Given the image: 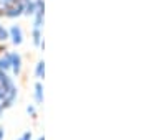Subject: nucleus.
<instances>
[{"label":"nucleus","instance_id":"1","mask_svg":"<svg viewBox=\"0 0 149 140\" xmlns=\"http://www.w3.org/2000/svg\"><path fill=\"white\" fill-rule=\"evenodd\" d=\"M8 59H10V73L13 76H20L22 68H23V61H22L20 53H17V51H8Z\"/></svg>","mask_w":149,"mask_h":140},{"label":"nucleus","instance_id":"2","mask_svg":"<svg viewBox=\"0 0 149 140\" xmlns=\"http://www.w3.org/2000/svg\"><path fill=\"white\" fill-rule=\"evenodd\" d=\"M8 40L12 41L13 46H20L23 43V30L20 25H13L8 28Z\"/></svg>","mask_w":149,"mask_h":140},{"label":"nucleus","instance_id":"3","mask_svg":"<svg viewBox=\"0 0 149 140\" xmlns=\"http://www.w3.org/2000/svg\"><path fill=\"white\" fill-rule=\"evenodd\" d=\"M33 99H35V104H43V84L40 81L35 82L33 86Z\"/></svg>","mask_w":149,"mask_h":140},{"label":"nucleus","instance_id":"4","mask_svg":"<svg viewBox=\"0 0 149 140\" xmlns=\"http://www.w3.org/2000/svg\"><path fill=\"white\" fill-rule=\"evenodd\" d=\"M32 38H33V45L35 46H38V48H42L43 49V46H45V43H43V35H42V30H35L33 28L32 30Z\"/></svg>","mask_w":149,"mask_h":140},{"label":"nucleus","instance_id":"5","mask_svg":"<svg viewBox=\"0 0 149 140\" xmlns=\"http://www.w3.org/2000/svg\"><path fill=\"white\" fill-rule=\"evenodd\" d=\"M35 76H37V79H43L45 78V61L40 59L35 66Z\"/></svg>","mask_w":149,"mask_h":140},{"label":"nucleus","instance_id":"6","mask_svg":"<svg viewBox=\"0 0 149 140\" xmlns=\"http://www.w3.org/2000/svg\"><path fill=\"white\" fill-rule=\"evenodd\" d=\"M18 2H20V0H0V13L5 12L7 8H10L12 5L18 3Z\"/></svg>","mask_w":149,"mask_h":140},{"label":"nucleus","instance_id":"7","mask_svg":"<svg viewBox=\"0 0 149 140\" xmlns=\"http://www.w3.org/2000/svg\"><path fill=\"white\" fill-rule=\"evenodd\" d=\"M8 40V28H5L0 23V45H3Z\"/></svg>","mask_w":149,"mask_h":140},{"label":"nucleus","instance_id":"8","mask_svg":"<svg viewBox=\"0 0 149 140\" xmlns=\"http://www.w3.org/2000/svg\"><path fill=\"white\" fill-rule=\"evenodd\" d=\"M27 114H28L32 119H37V107H35V104H30V106H27Z\"/></svg>","mask_w":149,"mask_h":140},{"label":"nucleus","instance_id":"9","mask_svg":"<svg viewBox=\"0 0 149 140\" xmlns=\"http://www.w3.org/2000/svg\"><path fill=\"white\" fill-rule=\"evenodd\" d=\"M17 140H33V135H32V130H27L25 134L22 135V137H18Z\"/></svg>","mask_w":149,"mask_h":140},{"label":"nucleus","instance_id":"10","mask_svg":"<svg viewBox=\"0 0 149 140\" xmlns=\"http://www.w3.org/2000/svg\"><path fill=\"white\" fill-rule=\"evenodd\" d=\"M3 135H5V132H3V127H0V140H3Z\"/></svg>","mask_w":149,"mask_h":140},{"label":"nucleus","instance_id":"11","mask_svg":"<svg viewBox=\"0 0 149 140\" xmlns=\"http://www.w3.org/2000/svg\"><path fill=\"white\" fill-rule=\"evenodd\" d=\"M3 110H5V109H3V106H2V102H0V115L3 114Z\"/></svg>","mask_w":149,"mask_h":140},{"label":"nucleus","instance_id":"12","mask_svg":"<svg viewBox=\"0 0 149 140\" xmlns=\"http://www.w3.org/2000/svg\"><path fill=\"white\" fill-rule=\"evenodd\" d=\"M37 140H45V135H40V137H38Z\"/></svg>","mask_w":149,"mask_h":140}]
</instances>
